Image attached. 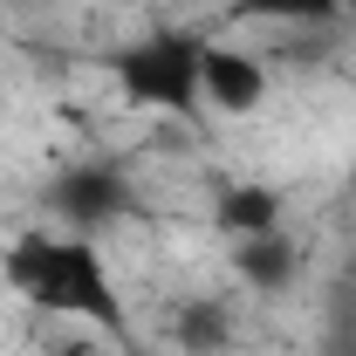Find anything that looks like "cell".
Returning a JSON list of instances; mask_svg holds the SVG:
<instances>
[{"label":"cell","instance_id":"3957f363","mask_svg":"<svg viewBox=\"0 0 356 356\" xmlns=\"http://www.w3.org/2000/svg\"><path fill=\"white\" fill-rule=\"evenodd\" d=\"M42 206H48V226L62 233H110L117 220L137 213V192H131V172L117 158H76L42 185Z\"/></svg>","mask_w":356,"mask_h":356},{"label":"cell","instance_id":"5b68a950","mask_svg":"<svg viewBox=\"0 0 356 356\" xmlns=\"http://www.w3.org/2000/svg\"><path fill=\"white\" fill-rule=\"evenodd\" d=\"M288 226V192L267 178H226L213 192V233L226 240H254V233H281Z\"/></svg>","mask_w":356,"mask_h":356},{"label":"cell","instance_id":"30bf717a","mask_svg":"<svg viewBox=\"0 0 356 356\" xmlns=\"http://www.w3.org/2000/svg\"><path fill=\"white\" fill-rule=\"evenodd\" d=\"M343 7H356V0H343Z\"/></svg>","mask_w":356,"mask_h":356},{"label":"cell","instance_id":"8992f818","mask_svg":"<svg viewBox=\"0 0 356 356\" xmlns=\"http://www.w3.org/2000/svg\"><path fill=\"white\" fill-rule=\"evenodd\" d=\"M233 274L254 288V295H288L295 274H302V247L295 233H254V240H233Z\"/></svg>","mask_w":356,"mask_h":356},{"label":"cell","instance_id":"6da1fadb","mask_svg":"<svg viewBox=\"0 0 356 356\" xmlns=\"http://www.w3.org/2000/svg\"><path fill=\"white\" fill-rule=\"evenodd\" d=\"M7 288L28 302V309L55 315V322H83L103 336H131V309L110 281V261L89 233H62V226H35L7 247Z\"/></svg>","mask_w":356,"mask_h":356},{"label":"cell","instance_id":"8fae6325","mask_svg":"<svg viewBox=\"0 0 356 356\" xmlns=\"http://www.w3.org/2000/svg\"><path fill=\"white\" fill-rule=\"evenodd\" d=\"M350 185H356V178H350Z\"/></svg>","mask_w":356,"mask_h":356},{"label":"cell","instance_id":"52a82bcc","mask_svg":"<svg viewBox=\"0 0 356 356\" xmlns=\"http://www.w3.org/2000/svg\"><path fill=\"white\" fill-rule=\"evenodd\" d=\"M233 329L240 322H233V302L226 295H185L172 309V343L185 356H220L233 343Z\"/></svg>","mask_w":356,"mask_h":356},{"label":"cell","instance_id":"7a4b0ae2","mask_svg":"<svg viewBox=\"0 0 356 356\" xmlns=\"http://www.w3.org/2000/svg\"><path fill=\"white\" fill-rule=\"evenodd\" d=\"M199 62H206V35H192L178 21H158V28H144L137 42H124L110 55V76H117V89H124L131 110H165L178 124H192L206 110Z\"/></svg>","mask_w":356,"mask_h":356},{"label":"cell","instance_id":"9c48e42d","mask_svg":"<svg viewBox=\"0 0 356 356\" xmlns=\"http://www.w3.org/2000/svg\"><path fill=\"white\" fill-rule=\"evenodd\" d=\"M42 356H96V343L69 329V336H55V343H42Z\"/></svg>","mask_w":356,"mask_h":356},{"label":"cell","instance_id":"ba28073f","mask_svg":"<svg viewBox=\"0 0 356 356\" xmlns=\"http://www.w3.org/2000/svg\"><path fill=\"white\" fill-rule=\"evenodd\" d=\"M233 21H281V28H329L343 0H233Z\"/></svg>","mask_w":356,"mask_h":356},{"label":"cell","instance_id":"277c9868","mask_svg":"<svg viewBox=\"0 0 356 356\" xmlns=\"http://www.w3.org/2000/svg\"><path fill=\"white\" fill-rule=\"evenodd\" d=\"M199 96H206V110H220V117H254V110L267 103V69L247 55V48L206 42V62H199Z\"/></svg>","mask_w":356,"mask_h":356}]
</instances>
